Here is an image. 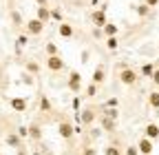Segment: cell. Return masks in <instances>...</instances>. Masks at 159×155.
<instances>
[{
	"label": "cell",
	"instance_id": "obj_1",
	"mask_svg": "<svg viewBox=\"0 0 159 155\" xmlns=\"http://www.w3.org/2000/svg\"><path fill=\"white\" fill-rule=\"evenodd\" d=\"M139 71H135L133 67H128L126 62H122V64H117V80L122 82L124 87H135L137 82H139Z\"/></svg>",
	"mask_w": 159,
	"mask_h": 155
},
{
	"label": "cell",
	"instance_id": "obj_2",
	"mask_svg": "<svg viewBox=\"0 0 159 155\" xmlns=\"http://www.w3.org/2000/svg\"><path fill=\"white\" fill-rule=\"evenodd\" d=\"M57 135L62 140H66V142H73V138H75V126L71 124L69 118H64V115L57 120Z\"/></svg>",
	"mask_w": 159,
	"mask_h": 155
},
{
	"label": "cell",
	"instance_id": "obj_3",
	"mask_svg": "<svg viewBox=\"0 0 159 155\" xmlns=\"http://www.w3.org/2000/svg\"><path fill=\"white\" fill-rule=\"evenodd\" d=\"M97 111H102V109H97V106H84L82 111H80V124H82L84 129H91L95 124V120L99 118Z\"/></svg>",
	"mask_w": 159,
	"mask_h": 155
},
{
	"label": "cell",
	"instance_id": "obj_4",
	"mask_svg": "<svg viewBox=\"0 0 159 155\" xmlns=\"http://www.w3.org/2000/svg\"><path fill=\"white\" fill-rule=\"evenodd\" d=\"M66 89H69L71 93H80V91H82V75H80V71H71V73H69Z\"/></svg>",
	"mask_w": 159,
	"mask_h": 155
},
{
	"label": "cell",
	"instance_id": "obj_5",
	"mask_svg": "<svg viewBox=\"0 0 159 155\" xmlns=\"http://www.w3.org/2000/svg\"><path fill=\"white\" fill-rule=\"evenodd\" d=\"M47 69L51 73H60V71L66 69V64H64V60L60 55H47Z\"/></svg>",
	"mask_w": 159,
	"mask_h": 155
},
{
	"label": "cell",
	"instance_id": "obj_6",
	"mask_svg": "<svg viewBox=\"0 0 159 155\" xmlns=\"http://www.w3.org/2000/svg\"><path fill=\"white\" fill-rule=\"evenodd\" d=\"M99 129H102L104 133H108V135H115L117 133V122L115 120H111V118H106L104 113H99Z\"/></svg>",
	"mask_w": 159,
	"mask_h": 155
},
{
	"label": "cell",
	"instance_id": "obj_7",
	"mask_svg": "<svg viewBox=\"0 0 159 155\" xmlns=\"http://www.w3.org/2000/svg\"><path fill=\"white\" fill-rule=\"evenodd\" d=\"M104 155H124V146H122V140L113 135V142H108L104 146Z\"/></svg>",
	"mask_w": 159,
	"mask_h": 155
},
{
	"label": "cell",
	"instance_id": "obj_8",
	"mask_svg": "<svg viewBox=\"0 0 159 155\" xmlns=\"http://www.w3.org/2000/svg\"><path fill=\"white\" fill-rule=\"evenodd\" d=\"M29 140L33 142V144H38V142H42V124H40L38 120H33L29 126Z\"/></svg>",
	"mask_w": 159,
	"mask_h": 155
},
{
	"label": "cell",
	"instance_id": "obj_9",
	"mask_svg": "<svg viewBox=\"0 0 159 155\" xmlns=\"http://www.w3.org/2000/svg\"><path fill=\"white\" fill-rule=\"evenodd\" d=\"M5 144L9 146V148H22L25 146V142H22V138L16 133V131H7V135H5Z\"/></svg>",
	"mask_w": 159,
	"mask_h": 155
},
{
	"label": "cell",
	"instance_id": "obj_10",
	"mask_svg": "<svg viewBox=\"0 0 159 155\" xmlns=\"http://www.w3.org/2000/svg\"><path fill=\"white\" fill-rule=\"evenodd\" d=\"M137 151H139V155H150L155 151V142L148 140L146 135H142V138L137 140Z\"/></svg>",
	"mask_w": 159,
	"mask_h": 155
},
{
	"label": "cell",
	"instance_id": "obj_11",
	"mask_svg": "<svg viewBox=\"0 0 159 155\" xmlns=\"http://www.w3.org/2000/svg\"><path fill=\"white\" fill-rule=\"evenodd\" d=\"M25 29H27L29 35H40V33L44 31V22H40L38 18H31V20L25 22Z\"/></svg>",
	"mask_w": 159,
	"mask_h": 155
},
{
	"label": "cell",
	"instance_id": "obj_12",
	"mask_svg": "<svg viewBox=\"0 0 159 155\" xmlns=\"http://www.w3.org/2000/svg\"><path fill=\"white\" fill-rule=\"evenodd\" d=\"M91 82L97 84V87H102V84L106 82V67H104V64H97V67H95V71H93V75H91Z\"/></svg>",
	"mask_w": 159,
	"mask_h": 155
},
{
	"label": "cell",
	"instance_id": "obj_13",
	"mask_svg": "<svg viewBox=\"0 0 159 155\" xmlns=\"http://www.w3.org/2000/svg\"><path fill=\"white\" fill-rule=\"evenodd\" d=\"M9 106H11L16 113H25V111H27V106H29V102H27V98L13 95V98H9Z\"/></svg>",
	"mask_w": 159,
	"mask_h": 155
},
{
	"label": "cell",
	"instance_id": "obj_14",
	"mask_svg": "<svg viewBox=\"0 0 159 155\" xmlns=\"http://www.w3.org/2000/svg\"><path fill=\"white\" fill-rule=\"evenodd\" d=\"M91 22L95 25V27H99L102 29L108 20H106V13H104V9H95V11H91Z\"/></svg>",
	"mask_w": 159,
	"mask_h": 155
},
{
	"label": "cell",
	"instance_id": "obj_15",
	"mask_svg": "<svg viewBox=\"0 0 159 155\" xmlns=\"http://www.w3.org/2000/svg\"><path fill=\"white\" fill-rule=\"evenodd\" d=\"M144 135L148 140H159V124H155V122H148L146 126H144Z\"/></svg>",
	"mask_w": 159,
	"mask_h": 155
},
{
	"label": "cell",
	"instance_id": "obj_16",
	"mask_svg": "<svg viewBox=\"0 0 159 155\" xmlns=\"http://www.w3.org/2000/svg\"><path fill=\"white\" fill-rule=\"evenodd\" d=\"M40 113L42 115H53V106H51L47 95H40Z\"/></svg>",
	"mask_w": 159,
	"mask_h": 155
},
{
	"label": "cell",
	"instance_id": "obj_17",
	"mask_svg": "<svg viewBox=\"0 0 159 155\" xmlns=\"http://www.w3.org/2000/svg\"><path fill=\"white\" fill-rule=\"evenodd\" d=\"M38 20L40 22H44V25H49V20H51V9L49 7H38Z\"/></svg>",
	"mask_w": 159,
	"mask_h": 155
},
{
	"label": "cell",
	"instance_id": "obj_18",
	"mask_svg": "<svg viewBox=\"0 0 159 155\" xmlns=\"http://www.w3.org/2000/svg\"><path fill=\"white\" fill-rule=\"evenodd\" d=\"M57 33L62 35V38H73V25H69V22H60V27H57Z\"/></svg>",
	"mask_w": 159,
	"mask_h": 155
},
{
	"label": "cell",
	"instance_id": "obj_19",
	"mask_svg": "<svg viewBox=\"0 0 159 155\" xmlns=\"http://www.w3.org/2000/svg\"><path fill=\"white\" fill-rule=\"evenodd\" d=\"M102 113L106 115V118H111V120H119V109L117 106H102Z\"/></svg>",
	"mask_w": 159,
	"mask_h": 155
},
{
	"label": "cell",
	"instance_id": "obj_20",
	"mask_svg": "<svg viewBox=\"0 0 159 155\" xmlns=\"http://www.w3.org/2000/svg\"><path fill=\"white\" fill-rule=\"evenodd\" d=\"M11 25L16 27V29H20V27H22L25 25V20H22V16H20V11H16V9H11Z\"/></svg>",
	"mask_w": 159,
	"mask_h": 155
},
{
	"label": "cell",
	"instance_id": "obj_21",
	"mask_svg": "<svg viewBox=\"0 0 159 155\" xmlns=\"http://www.w3.org/2000/svg\"><path fill=\"white\" fill-rule=\"evenodd\" d=\"M102 33H104L106 38H111V35H117V33H119V27H117V25H111V22H106V25L102 27Z\"/></svg>",
	"mask_w": 159,
	"mask_h": 155
},
{
	"label": "cell",
	"instance_id": "obj_22",
	"mask_svg": "<svg viewBox=\"0 0 159 155\" xmlns=\"http://www.w3.org/2000/svg\"><path fill=\"white\" fill-rule=\"evenodd\" d=\"M148 106L155 109V111L159 109V91H150L148 93Z\"/></svg>",
	"mask_w": 159,
	"mask_h": 155
},
{
	"label": "cell",
	"instance_id": "obj_23",
	"mask_svg": "<svg viewBox=\"0 0 159 155\" xmlns=\"http://www.w3.org/2000/svg\"><path fill=\"white\" fill-rule=\"evenodd\" d=\"M25 69H27L31 75H40V64H38L35 60H27V62H25Z\"/></svg>",
	"mask_w": 159,
	"mask_h": 155
},
{
	"label": "cell",
	"instance_id": "obj_24",
	"mask_svg": "<svg viewBox=\"0 0 159 155\" xmlns=\"http://www.w3.org/2000/svg\"><path fill=\"white\" fill-rule=\"evenodd\" d=\"M97 91H99V87L97 84H86V89H84V98H89V100H93L95 98V95H97Z\"/></svg>",
	"mask_w": 159,
	"mask_h": 155
},
{
	"label": "cell",
	"instance_id": "obj_25",
	"mask_svg": "<svg viewBox=\"0 0 159 155\" xmlns=\"http://www.w3.org/2000/svg\"><path fill=\"white\" fill-rule=\"evenodd\" d=\"M152 71H155V64H152V62H146L142 69H139V75H144V78H150V75H152Z\"/></svg>",
	"mask_w": 159,
	"mask_h": 155
},
{
	"label": "cell",
	"instance_id": "obj_26",
	"mask_svg": "<svg viewBox=\"0 0 159 155\" xmlns=\"http://www.w3.org/2000/svg\"><path fill=\"white\" fill-rule=\"evenodd\" d=\"M80 155H97V148H95L93 144H89V142H86V144L82 146V151H80Z\"/></svg>",
	"mask_w": 159,
	"mask_h": 155
},
{
	"label": "cell",
	"instance_id": "obj_27",
	"mask_svg": "<svg viewBox=\"0 0 159 155\" xmlns=\"http://www.w3.org/2000/svg\"><path fill=\"white\" fill-rule=\"evenodd\" d=\"M106 47H108L111 51H115V49L119 47V40H117V35H111V38H106Z\"/></svg>",
	"mask_w": 159,
	"mask_h": 155
},
{
	"label": "cell",
	"instance_id": "obj_28",
	"mask_svg": "<svg viewBox=\"0 0 159 155\" xmlns=\"http://www.w3.org/2000/svg\"><path fill=\"white\" fill-rule=\"evenodd\" d=\"M44 51H47V55H60V53H57V45H55V42H47Z\"/></svg>",
	"mask_w": 159,
	"mask_h": 155
},
{
	"label": "cell",
	"instance_id": "obj_29",
	"mask_svg": "<svg viewBox=\"0 0 159 155\" xmlns=\"http://www.w3.org/2000/svg\"><path fill=\"white\" fill-rule=\"evenodd\" d=\"M124 155H139L137 144H128V146H124Z\"/></svg>",
	"mask_w": 159,
	"mask_h": 155
},
{
	"label": "cell",
	"instance_id": "obj_30",
	"mask_svg": "<svg viewBox=\"0 0 159 155\" xmlns=\"http://www.w3.org/2000/svg\"><path fill=\"white\" fill-rule=\"evenodd\" d=\"M16 133H18L22 140H25V138H29V129H27V126H18V129H16Z\"/></svg>",
	"mask_w": 159,
	"mask_h": 155
},
{
	"label": "cell",
	"instance_id": "obj_31",
	"mask_svg": "<svg viewBox=\"0 0 159 155\" xmlns=\"http://www.w3.org/2000/svg\"><path fill=\"white\" fill-rule=\"evenodd\" d=\"M148 11H150L148 5H139V7H137V13H139V16H148Z\"/></svg>",
	"mask_w": 159,
	"mask_h": 155
},
{
	"label": "cell",
	"instance_id": "obj_32",
	"mask_svg": "<svg viewBox=\"0 0 159 155\" xmlns=\"http://www.w3.org/2000/svg\"><path fill=\"white\" fill-rule=\"evenodd\" d=\"M150 80H152L155 87H159V69H157V67H155V71H152V75H150Z\"/></svg>",
	"mask_w": 159,
	"mask_h": 155
},
{
	"label": "cell",
	"instance_id": "obj_33",
	"mask_svg": "<svg viewBox=\"0 0 159 155\" xmlns=\"http://www.w3.org/2000/svg\"><path fill=\"white\" fill-rule=\"evenodd\" d=\"M73 109H75V113H80V111H82V109H80V98H77V95L73 98Z\"/></svg>",
	"mask_w": 159,
	"mask_h": 155
},
{
	"label": "cell",
	"instance_id": "obj_34",
	"mask_svg": "<svg viewBox=\"0 0 159 155\" xmlns=\"http://www.w3.org/2000/svg\"><path fill=\"white\" fill-rule=\"evenodd\" d=\"M51 18H53V20H62V16H60L57 9H51Z\"/></svg>",
	"mask_w": 159,
	"mask_h": 155
},
{
	"label": "cell",
	"instance_id": "obj_35",
	"mask_svg": "<svg viewBox=\"0 0 159 155\" xmlns=\"http://www.w3.org/2000/svg\"><path fill=\"white\" fill-rule=\"evenodd\" d=\"M144 5H148V7H157V5H159V0H144Z\"/></svg>",
	"mask_w": 159,
	"mask_h": 155
},
{
	"label": "cell",
	"instance_id": "obj_36",
	"mask_svg": "<svg viewBox=\"0 0 159 155\" xmlns=\"http://www.w3.org/2000/svg\"><path fill=\"white\" fill-rule=\"evenodd\" d=\"M38 7H49V0H35Z\"/></svg>",
	"mask_w": 159,
	"mask_h": 155
},
{
	"label": "cell",
	"instance_id": "obj_37",
	"mask_svg": "<svg viewBox=\"0 0 159 155\" xmlns=\"http://www.w3.org/2000/svg\"><path fill=\"white\" fill-rule=\"evenodd\" d=\"M104 106H117V100H115V98H111V100H108Z\"/></svg>",
	"mask_w": 159,
	"mask_h": 155
},
{
	"label": "cell",
	"instance_id": "obj_38",
	"mask_svg": "<svg viewBox=\"0 0 159 155\" xmlns=\"http://www.w3.org/2000/svg\"><path fill=\"white\" fill-rule=\"evenodd\" d=\"M18 45H27V35H20L18 38Z\"/></svg>",
	"mask_w": 159,
	"mask_h": 155
},
{
	"label": "cell",
	"instance_id": "obj_39",
	"mask_svg": "<svg viewBox=\"0 0 159 155\" xmlns=\"http://www.w3.org/2000/svg\"><path fill=\"white\" fill-rule=\"evenodd\" d=\"M93 35H95V38H99V35H102V29H99V27H95V31H93Z\"/></svg>",
	"mask_w": 159,
	"mask_h": 155
},
{
	"label": "cell",
	"instance_id": "obj_40",
	"mask_svg": "<svg viewBox=\"0 0 159 155\" xmlns=\"http://www.w3.org/2000/svg\"><path fill=\"white\" fill-rule=\"evenodd\" d=\"M0 155H2V153H0Z\"/></svg>",
	"mask_w": 159,
	"mask_h": 155
}]
</instances>
